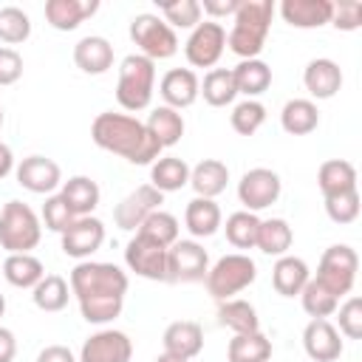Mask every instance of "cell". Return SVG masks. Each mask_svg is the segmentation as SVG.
Returning a JSON list of instances; mask_svg holds the SVG:
<instances>
[{"label":"cell","mask_w":362,"mask_h":362,"mask_svg":"<svg viewBox=\"0 0 362 362\" xmlns=\"http://www.w3.org/2000/svg\"><path fill=\"white\" fill-rule=\"evenodd\" d=\"M158 17L175 31V28H195L201 23V3L198 0H170L158 6Z\"/></svg>","instance_id":"ee69618b"},{"label":"cell","mask_w":362,"mask_h":362,"mask_svg":"<svg viewBox=\"0 0 362 362\" xmlns=\"http://www.w3.org/2000/svg\"><path fill=\"white\" fill-rule=\"evenodd\" d=\"M124 263L136 277L167 280V246L136 232L124 246Z\"/></svg>","instance_id":"7c38bea8"},{"label":"cell","mask_w":362,"mask_h":362,"mask_svg":"<svg viewBox=\"0 0 362 362\" xmlns=\"http://www.w3.org/2000/svg\"><path fill=\"white\" fill-rule=\"evenodd\" d=\"M226 232V240L235 249H255L257 246V229H260V218L255 212L238 209L226 218V223H221Z\"/></svg>","instance_id":"ab89813d"},{"label":"cell","mask_w":362,"mask_h":362,"mask_svg":"<svg viewBox=\"0 0 362 362\" xmlns=\"http://www.w3.org/2000/svg\"><path fill=\"white\" fill-rule=\"evenodd\" d=\"M280 192H283V181L269 167H252L238 181V201L243 204L246 212H255V215L260 209L277 204Z\"/></svg>","instance_id":"30bf717a"},{"label":"cell","mask_w":362,"mask_h":362,"mask_svg":"<svg viewBox=\"0 0 362 362\" xmlns=\"http://www.w3.org/2000/svg\"><path fill=\"white\" fill-rule=\"evenodd\" d=\"M320 124V110L311 99H288L280 110V127L288 136H308Z\"/></svg>","instance_id":"4dcf8cb0"},{"label":"cell","mask_w":362,"mask_h":362,"mask_svg":"<svg viewBox=\"0 0 362 362\" xmlns=\"http://www.w3.org/2000/svg\"><path fill=\"white\" fill-rule=\"evenodd\" d=\"M339 311V334L348 339H362V300L359 297H348L342 305H337Z\"/></svg>","instance_id":"7dc6e473"},{"label":"cell","mask_w":362,"mask_h":362,"mask_svg":"<svg viewBox=\"0 0 362 362\" xmlns=\"http://www.w3.org/2000/svg\"><path fill=\"white\" fill-rule=\"evenodd\" d=\"M0 269H3V277L8 280V286H14V288H34L45 277L42 260L34 257L31 252L28 255H6Z\"/></svg>","instance_id":"d6a6232c"},{"label":"cell","mask_w":362,"mask_h":362,"mask_svg":"<svg viewBox=\"0 0 362 362\" xmlns=\"http://www.w3.org/2000/svg\"><path fill=\"white\" fill-rule=\"evenodd\" d=\"M223 223L221 206L212 198H192L184 209V226L189 229L192 238H212Z\"/></svg>","instance_id":"4316f807"},{"label":"cell","mask_w":362,"mask_h":362,"mask_svg":"<svg viewBox=\"0 0 362 362\" xmlns=\"http://www.w3.org/2000/svg\"><path fill=\"white\" fill-rule=\"evenodd\" d=\"M263 122H266V107L257 99H243L229 113V124L238 136H255L263 127Z\"/></svg>","instance_id":"60d3db41"},{"label":"cell","mask_w":362,"mask_h":362,"mask_svg":"<svg viewBox=\"0 0 362 362\" xmlns=\"http://www.w3.org/2000/svg\"><path fill=\"white\" fill-rule=\"evenodd\" d=\"M161 204H164V192H158L153 184H141V187H136L133 192H127L116 204L113 221H116L119 229L136 232L147 221V215H153L156 209H161Z\"/></svg>","instance_id":"4fadbf2b"},{"label":"cell","mask_w":362,"mask_h":362,"mask_svg":"<svg viewBox=\"0 0 362 362\" xmlns=\"http://www.w3.org/2000/svg\"><path fill=\"white\" fill-rule=\"evenodd\" d=\"M130 40L139 48L141 57L158 62L178 54V37L175 31L153 11H141L130 20Z\"/></svg>","instance_id":"52a82bcc"},{"label":"cell","mask_w":362,"mask_h":362,"mask_svg":"<svg viewBox=\"0 0 362 362\" xmlns=\"http://www.w3.org/2000/svg\"><path fill=\"white\" fill-rule=\"evenodd\" d=\"M31 300H34V305H37L40 311L57 314V311H62V308L68 305V300H71V286H68V280L59 277V274H45V277L31 288Z\"/></svg>","instance_id":"74e56055"},{"label":"cell","mask_w":362,"mask_h":362,"mask_svg":"<svg viewBox=\"0 0 362 362\" xmlns=\"http://www.w3.org/2000/svg\"><path fill=\"white\" fill-rule=\"evenodd\" d=\"M0 266H3V263H0ZM0 274H3V269H0Z\"/></svg>","instance_id":"680465c9"},{"label":"cell","mask_w":362,"mask_h":362,"mask_svg":"<svg viewBox=\"0 0 362 362\" xmlns=\"http://www.w3.org/2000/svg\"><path fill=\"white\" fill-rule=\"evenodd\" d=\"M74 65L90 76L107 74L113 68V45L99 34H88L74 45Z\"/></svg>","instance_id":"ffe728a7"},{"label":"cell","mask_w":362,"mask_h":362,"mask_svg":"<svg viewBox=\"0 0 362 362\" xmlns=\"http://www.w3.org/2000/svg\"><path fill=\"white\" fill-rule=\"evenodd\" d=\"M356 269H359L356 249H351L348 243H334L320 257L317 280L325 288H331L337 297H345V294H351V288L356 283Z\"/></svg>","instance_id":"ba28073f"},{"label":"cell","mask_w":362,"mask_h":362,"mask_svg":"<svg viewBox=\"0 0 362 362\" xmlns=\"http://www.w3.org/2000/svg\"><path fill=\"white\" fill-rule=\"evenodd\" d=\"M14 153H11V147L6 144V141H0V181L6 178V175H11L14 173Z\"/></svg>","instance_id":"db71d44e"},{"label":"cell","mask_w":362,"mask_h":362,"mask_svg":"<svg viewBox=\"0 0 362 362\" xmlns=\"http://www.w3.org/2000/svg\"><path fill=\"white\" fill-rule=\"evenodd\" d=\"M90 139L96 147L122 156L130 164H153L161 156L158 141L150 136L144 122H139L130 113H113L105 110L90 124Z\"/></svg>","instance_id":"7a4b0ae2"},{"label":"cell","mask_w":362,"mask_h":362,"mask_svg":"<svg viewBox=\"0 0 362 362\" xmlns=\"http://www.w3.org/2000/svg\"><path fill=\"white\" fill-rule=\"evenodd\" d=\"M161 345H164L167 354H175V356H184V359H195L204 351V331L192 320H175V322H170L164 328Z\"/></svg>","instance_id":"603a6c76"},{"label":"cell","mask_w":362,"mask_h":362,"mask_svg":"<svg viewBox=\"0 0 362 362\" xmlns=\"http://www.w3.org/2000/svg\"><path fill=\"white\" fill-rule=\"evenodd\" d=\"M74 221H76V215L68 209V204L59 198V192L45 195V204H42V223H45V229L62 235Z\"/></svg>","instance_id":"bcb514c9"},{"label":"cell","mask_w":362,"mask_h":362,"mask_svg":"<svg viewBox=\"0 0 362 362\" xmlns=\"http://www.w3.org/2000/svg\"><path fill=\"white\" fill-rule=\"evenodd\" d=\"M153 362H189V359H184V356H175V354H167V351H161Z\"/></svg>","instance_id":"11a10c76"},{"label":"cell","mask_w":362,"mask_h":362,"mask_svg":"<svg viewBox=\"0 0 362 362\" xmlns=\"http://www.w3.org/2000/svg\"><path fill=\"white\" fill-rule=\"evenodd\" d=\"M331 25L337 31H356L362 25V3L359 0H339V3H334Z\"/></svg>","instance_id":"c3c4849f"},{"label":"cell","mask_w":362,"mask_h":362,"mask_svg":"<svg viewBox=\"0 0 362 362\" xmlns=\"http://www.w3.org/2000/svg\"><path fill=\"white\" fill-rule=\"evenodd\" d=\"M223 48H226V28L215 20H204L189 31L184 42V57L192 68H212L223 57Z\"/></svg>","instance_id":"8fae6325"},{"label":"cell","mask_w":362,"mask_h":362,"mask_svg":"<svg viewBox=\"0 0 362 362\" xmlns=\"http://www.w3.org/2000/svg\"><path fill=\"white\" fill-rule=\"evenodd\" d=\"M0 127H3V105H0Z\"/></svg>","instance_id":"6f0895ef"},{"label":"cell","mask_w":362,"mask_h":362,"mask_svg":"<svg viewBox=\"0 0 362 362\" xmlns=\"http://www.w3.org/2000/svg\"><path fill=\"white\" fill-rule=\"evenodd\" d=\"M303 348L314 362H337L342 356V334L328 320H311L303 328Z\"/></svg>","instance_id":"e0dca14e"},{"label":"cell","mask_w":362,"mask_h":362,"mask_svg":"<svg viewBox=\"0 0 362 362\" xmlns=\"http://www.w3.org/2000/svg\"><path fill=\"white\" fill-rule=\"evenodd\" d=\"M144 127L150 130V136H153V139L158 141V147L164 150V147H175V144L181 141L187 124H184V116H181L178 110H173V107H167V105H158V107L150 110Z\"/></svg>","instance_id":"f546056e"},{"label":"cell","mask_w":362,"mask_h":362,"mask_svg":"<svg viewBox=\"0 0 362 362\" xmlns=\"http://www.w3.org/2000/svg\"><path fill=\"white\" fill-rule=\"evenodd\" d=\"M277 11L291 28H322L325 23H331L334 3L331 0H283Z\"/></svg>","instance_id":"d6986e66"},{"label":"cell","mask_w":362,"mask_h":362,"mask_svg":"<svg viewBox=\"0 0 362 362\" xmlns=\"http://www.w3.org/2000/svg\"><path fill=\"white\" fill-rule=\"evenodd\" d=\"M31 37V17L17 8V6H3L0 8V42L8 45H20Z\"/></svg>","instance_id":"7bdbcfd3"},{"label":"cell","mask_w":362,"mask_h":362,"mask_svg":"<svg viewBox=\"0 0 362 362\" xmlns=\"http://www.w3.org/2000/svg\"><path fill=\"white\" fill-rule=\"evenodd\" d=\"M14 178L23 189L34 195H54V189L62 187V170L48 156H25L14 167Z\"/></svg>","instance_id":"5bb4252c"},{"label":"cell","mask_w":362,"mask_h":362,"mask_svg":"<svg viewBox=\"0 0 362 362\" xmlns=\"http://www.w3.org/2000/svg\"><path fill=\"white\" fill-rule=\"evenodd\" d=\"M3 314H6V297L0 294V317H3Z\"/></svg>","instance_id":"9f6ffc18"},{"label":"cell","mask_w":362,"mask_h":362,"mask_svg":"<svg viewBox=\"0 0 362 362\" xmlns=\"http://www.w3.org/2000/svg\"><path fill=\"white\" fill-rule=\"evenodd\" d=\"M308 280H311L308 263L297 255H283L272 266V286L280 297H297Z\"/></svg>","instance_id":"cb8c5ba5"},{"label":"cell","mask_w":362,"mask_h":362,"mask_svg":"<svg viewBox=\"0 0 362 362\" xmlns=\"http://www.w3.org/2000/svg\"><path fill=\"white\" fill-rule=\"evenodd\" d=\"M240 0H204L201 3V14H206L209 20H221V17H235Z\"/></svg>","instance_id":"f907efd6"},{"label":"cell","mask_w":362,"mask_h":362,"mask_svg":"<svg viewBox=\"0 0 362 362\" xmlns=\"http://www.w3.org/2000/svg\"><path fill=\"white\" fill-rule=\"evenodd\" d=\"M42 238L40 215L23 201H6L0 209V249L8 255H28Z\"/></svg>","instance_id":"5b68a950"},{"label":"cell","mask_w":362,"mask_h":362,"mask_svg":"<svg viewBox=\"0 0 362 362\" xmlns=\"http://www.w3.org/2000/svg\"><path fill=\"white\" fill-rule=\"evenodd\" d=\"M156 90V62L141 54H127L119 62V79H116V102L127 113H139L150 107Z\"/></svg>","instance_id":"277c9868"},{"label":"cell","mask_w":362,"mask_h":362,"mask_svg":"<svg viewBox=\"0 0 362 362\" xmlns=\"http://www.w3.org/2000/svg\"><path fill=\"white\" fill-rule=\"evenodd\" d=\"M99 11V0H48L45 23L57 31H74Z\"/></svg>","instance_id":"7402d4cb"},{"label":"cell","mask_w":362,"mask_h":362,"mask_svg":"<svg viewBox=\"0 0 362 362\" xmlns=\"http://www.w3.org/2000/svg\"><path fill=\"white\" fill-rule=\"evenodd\" d=\"M317 187H320L322 198L351 192V189H356V167L345 158H328L317 170Z\"/></svg>","instance_id":"83f0119b"},{"label":"cell","mask_w":362,"mask_h":362,"mask_svg":"<svg viewBox=\"0 0 362 362\" xmlns=\"http://www.w3.org/2000/svg\"><path fill=\"white\" fill-rule=\"evenodd\" d=\"M229 184V167L218 158H204L195 167H189V187L198 198H218Z\"/></svg>","instance_id":"484cf974"},{"label":"cell","mask_w":362,"mask_h":362,"mask_svg":"<svg viewBox=\"0 0 362 362\" xmlns=\"http://www.w3.org/2000/svg\"><path fill=\"white\" fill-rule=\"evenodd\" d=\"M198 96H204V102L209 107H226L235 102L238 96V88H235V79H232V68H209L201 88H198Z\"/></svg>","instance_id":"8d00e7d4"},{"label":"cell","mask_w":362,"mask_h":362,"mask_svg":"<svg viewBox=\"0 0 362 362\" xmlns=\"http://www.w3.org/2000/svg\"><path fill=\"white\" fill-rule=\"evenodd\" d=\"M218 322L223 328H229L232 334H255V331H260V317H257L255 305L240 300V297L218 303Z\"/></svg>","instance_id":"836d02e7"},{"label":"cell","mask_w":362,"mask_h":362,"mask_svg":"<svg viewBox=\"0 0 362 362\" xmlns=\"http://www.w3.org/2000/svg\"><path fill=\"white\" fill-rule=\"evenodd\" d=\"M277 6L272 0H240L235 17H232V31L226 34V45L235 57L240 59H257Z\"/></svg>","instance_id":"3957f363"},{"label":"cell","mask_w":362,"mask_h":362,"mask_svg":"<svg viewBox=\"0 0 362 362\" xmlns=\"http://www.w3.org/2000/svg\"><path fill=\"white\" fill-rule=\"evenodd\" d=\"M68 286L79 303L82 320L90 325H107L122 314L130 280L116 263L79 260L68 274Z\"/></svg>","instance_id":"6da1fadb"},{"label":"cell","mask_w":362,"mask_h":362,"mask_svg":"<svg viewBox=\"0 0 362 362\" xmlns=\"http://www.w3.org/2000/svg\"><path fill=\"white\" fill-rule=\"evenodd\" d=\"M209 272V255L198 240H175L167 249V283H201Z\"/></svg>","instance_id":"9c48e42d"},{"label":"cell","mask_w":362,"mask_h":362,"mask_svg":"<svg viewBox=\"0 0 362 362\" xmlns=\"http://www.w3.org/2000/svg\"><path fill=\"white\" fill-rule=\"evenodd\" d=\"M291 243H294V232H291L286 218H266V221H260L257 246L255 249H260L269 257H283V255H288Z\"/></svg>","instance_id":"d590c367"},{"label":"cell","mask_w":362,"mask_h":362,"mask_svg":"<svg viewBox=\"0 0 362 362\" xmlns=\"http://www.w3.org/2000/svg\"><path fill=\"white\" fill-rule=\"evenodd\" d=\"M255 277H257L255 260L249 255H243V252H232V255L218 257L209 266L204 283H206V291L218 303H223V300H232L235 294H240L243 288H249L255 283Z\"/></svg>","instance_id":"8992f818"},{"label":"cell","mask_w":362,"mask_h":362,"mask_svg":"<svg viewBox=\"0 0 362 362\" xmlns=\"http://www.w3.org/2000/svg\"><path fill=\"white\" fill-rule=\"evenodd\" d=\"M232 79H235L238 93H243L246 99H257L272 85V68L260 57L257 59H240L232 68Z\"/></svg>","instance_id":"f1b7e54d"},{"label":"cell","mask_w":362,"mask_h":362,"mask_svg":"<svg viewBox=\"0 0 362 362\" xmlns=\"http://www.w3.org/2000/svg\"><path fill=\"white\" fill-rule=\"evenodd\" d=\"M150 184L158 192H175L189 184V164L178 156H158L150 164Z\"/></svg>","instance_id":"1f68e13d"},{"label":"cell","mask_w":362,"mask_h":362,"mask_svg":"<svg viewBox=\"0 0 362 362\" xmlns=\"http://www.w3.org/2000/svg\"><path fill=\"white\" fill-rule=\"evenodd\" d=\"M297 297H300V303H303V311H305L311 320H328V317L337 311V305H339V297H337L331 288H325L317 277H311V280L303 286V291H300Z\"/></svg>","instance_id":"f35d334b"},{"label":"cell","mask_w":362,"mask_h":362,"mask_svg":"<svg viewBox=\"0 0 362 362\" xmlns=\"http://www.w3.org/2000/svg\"><path fill=\"white\" fill-rule=\"evenodd\" d=\"M303 85L311 93V99H331L339 93L342 88V71L334 59L328 57H317L305 65L303 71Z\"/></svg>","instance_id":"44dd1931"},{"label":"cell","mask_w":362,"mask_h":362,"mask_svg":"<svg viewBox=\"0 0 362 362\" xmlns=\"http://www.w3.org/2000/svg\"><path fill=\"white\" fill-rule=\"evenodd\" d=\"M359 189H351V192H339V195H328L325 198V215L345 226V223H354L359 218Z\"/></svg>","instance_id":"f6af8a7d"},{"label":"cell","mask_w":362,"mask_h":362,"mask_svg":"<svg viewBox=\"0 0 362 362\" xmlns=\"http://www.w3.org/2000/svg\"><path fill=\"white\" fill-rule=\"evenodd\" d=\"M37 362H76V356L68 345H45L37 354Z\"/></svg>","instance_id":"816d5d0a"},{"label":"cell","mask_w":362,"mask_h":362,"mask_svg":"<svg viewBox=\"0 0 362 362\" xmlns=\"http://www.w3.org/2000/svg\"><path fill=\"white\" fill-rule=\"evenodd\" d=\"M269 359H272V339L263 331L235 334L226 345V362H269Z\"/></svg>","instance_id":"e575fe53"},{"label":"cell","mask_w":362,"mask_h":362,"mask_svg":"<svg viewBox=\"0 0 362 362\" xmlns=\"http://www.w3.org/2000/svg\"><path fill=\"white\" fill-rule=\"evenodd\" d=\"M62 252L74 260H90V255L105 243V223L93 215L76 218L62 235Z\"/></svg>","instance_id":"2e32d148"},{"label":"cell","mask_w":362,"mask_h":362,"mask_svg":"<svg viewBox=\"0 0 362 362\" xmlns=\"http://www.w3.org/2000/svg\"><path fill=\"white\" fill-rule=\"evenodd\" d=\"M59 198L68 204V209L76 218H82V215H93V209L99 206L102 189L90 175H71L68 181H62Z\"/></svg>","instance_id":"d4e9b609"},{"label":"cell","mask_w":362,"mask_h":362,"mask_svg":"<svg viewBox=\"0 0 362 362\" xmlns=\"http://www.w3.org/2000/svg\"><path fill=\"white\" fill-rule=\"evenodd\" d=\"M136 232H141L144 238H150V240H156V243H161V246H167V249H170V246L178 240L181 226H178V218H175L173 212L156 209L153 215H147V221H144Z\"/></svg>","instance_id":"b9f144b4"},{"label":"cell","mask_w":362,"mask_h":362,"mask_svg":"<svg viewBox=\"0 0 362 362\" xmlns=\"http://www.w3.org/2000/svg\"><path fill=\"white\" fill-rule=\"evenodd\" d=\"M23 76V57L14 48L0 45V88L14 85Z\"/></svg>","instance_id":"681fc988"},{"label":"cell","mask_w":362,"mask_h":362,"mask_svg":"<svg viewBox=\"0 0 362 362\" xmlns=\"http://www.w3.org/2000/svg\"><path fill=\"white\" fill-rule=\"evenodd\" d=\"M14 356H17L14 331H8V328L0 325V362H14Z\"/></svg>","instance_id":"f5cc1de1"},{"label":"cell","mask_w":362,"mask_h":362,"mask_svg":"<svg viewBox=\"0 0 362 362\" xmlns=\"http://www.w3.org/2000/svg\"><path fill=\"white\" fill-rule=\"evenodd\" d=\"M130 356L133 339L116 328H102L90 334L79 351V362H130Z\"/></svg>","instance_id":"9a60e30c"},{"label":"cell","mask_w":362,"mask_h":362,"mask_svg":"<svg viewBox=\"0 0 362 362\" xmlns=\"http://www.w3.org/2000/svg\"><path fill=\"white\" fill-rule=\"evenodd\" d=\"M198 88H201V79L195 76L192 68H170L158 82V93H161L164 105L173 110H184V107L195 105Z\"/></svg>","instance_id":"ac0fdd59"}]
</instances>
